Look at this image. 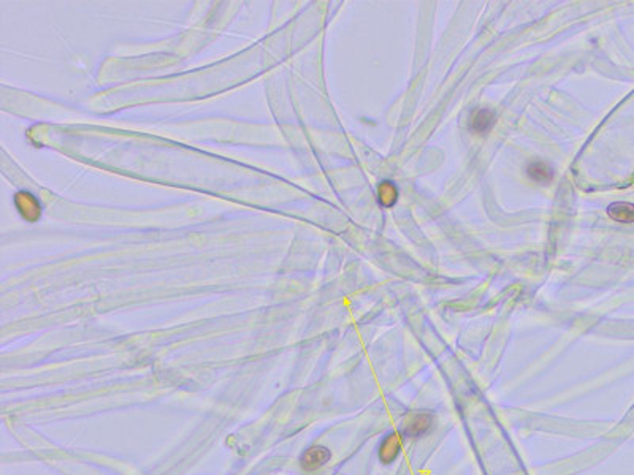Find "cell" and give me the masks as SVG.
<instances>
[{
    "label": "cell",
    "mask_w": 634,
    "mask_h": 475,
    "mask_svg": "<svg viewBox=\"0 0 634 475\" xmlns=\"http://www.w3.org/2000/svg\"><path fill=\"white\" fill-rule=\"evenodd\" d=\"M435 426V415L428 412V410H420V412H414L404 421L402 434L404 439H420V437L427 436L428 432L433 429Z\"/></svg>",
    "instance_id": "cell-1"
},
{
    "label": "cell",
    "mask_w": 634,
    "mask_h": 475,
    "mask_svg": "<svg viewBox=\"0 0 634 475\" xmlns=\"http://www.w3.org/2000/svg\"><path fill=\"white\" fill-rule=\"evenodd\" d=\"M332 458V452L324 445H313L305 450V453L300 456V466L308 472L317 471V469L324 467L325 464Z\"/></svg>",
    "instance_id": "cell-2"
},
{
    "label": "cell",
    "mask_w": 634,
    "mask_h": 475,
    "mask_svg": "<svg viewBox=\"0 0 634 475\" xmlns=\"http://www.w3.org/2000/svg\"><path fill=\"white\" fill-rule=\"evenodd\" d=\"M403 434L402 432L392 431L384 437L379 450H377V455H379V460L382 464H392L397 460V456L402 452V445H403Z\"/></svg>",
    "instance_id": "cell-3"
},
{
    "label": "cell",
    "mask_w": 634,
    "mask_h": 475,
    "mask_svg": "<svg viewBox=\"0 0 634 475\" xmlns=\"http://www.w3.org/2000/svg\"><path fill=\"white\" fill-rule=\"evenodd\" d=\"M607 214L615 222L631 223L634 222V205L628 201H617L607 208Z\"/></svg>",
    "instance_id": "cell-4"
},
{
    "label": "cell",
    "mask_w": 634,
    "mask_h": 475,
    "mask_svg": "<svg viewBox=\"0 0 634 475\" xmlns=\"http://www.w3.org/2000/svg\"><path fill=\"white\" fill-rule=\"evenodd\" d=\"M526 174L531 181L539 184H548L553 179V170L544 162H531L526 167Z\"/></svg>",
    "instance_id": "cell-5"
},
{
    "label": "cell",
    "mask_w": 634,
    "mask_h": 475,
    "mask_svg": "<svg viewBox=\"0 0 634 475\" xmlns=\"http://www.w3.org/2000/svg\"><path fill=\"white\" fill-rule=\"evenodd\" d=\"M493 125H495V113L487 108H484V110H479L477 113L473 116L470 129L477 133H487L488 130H492Z\"/></svg>",
    "instance_id": "cell-6"
},
{
    "label": "cell",
    "mask_w": 634,
    "mask_h": 475,
    "mask_svg": "<svg viewBox=\"0 0 634 475\" xmlns=\"http://www.w3.org/2000/svg\"><path fill=\"white\" fill-rule=\"evenodd\" d=\"M398 199V190L393 183L390 181H384V183L379 185V203L382 206L390 208L395 205V201Z\"/></svg>",
    "instance_id": "cell-7"
}]
</instances>
